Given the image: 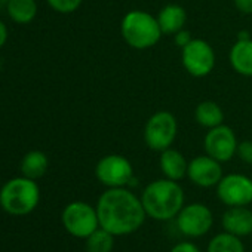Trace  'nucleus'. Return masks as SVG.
Masks as SVG:
<instances>
[{
    "label": "nucleus",
    "mask_w": 252,
    "mask_h": 252,
    "mask_svg": "<svg viewBox=\"0 0 252 252\" xmlns=\"http://www.w3.org/2000/svg\"><path fill=\"white\" fill-rule=\"evenodd\" d=\"M96 214L99 227L113 236L135 233L147 218L141 197L125 187L107 189L98 199Z\"/></svg>",
    "instance_id": "nucleus-1"
},
{
    "label": "nucleus",
    "mask_w": 252,
    "mask_h": 252,
    "mask_svg": "<svg viewBox=\"0 0 252 252\" xmlns=\"http://www.w3.org/2000/svg\"><path fill=\"white\" fill-rule=\"evenodd\" d=\"M147 217L158 221L175 218L184 206V190L178 181L168 178L152 181L141 194Z\"/></svg>",
    "instance_id": "nucleus-2"
},
{
    "label": "nucleus",
    "mask_w": 252,
    "mask_h": 252,
    "mask_svg": "<svg viewBox=\"0 0 252 252\" xmlns=\"http://www.w3.org/2000/svg\"><path fill=\"white\" fill-rule=\"evenodd\" d=\"M120 33L123 40L134 49H149L163 34L158 18L146 11H129L126 14L120 24Z\"/></svg>",
    "instance_id": "nucleus-3"
},
{
    "label": "nucleus",
    "mask_w": 252,
    "mask_h": 252,
    "mask_svg": "<svg viewBox=\"0 0 252 252\" xmlns=\"http://www.w3.org/2000/svg\"><path fill=\"white\" fill-rule=\"evenodd\" d=\"M40 190L34 180L27 177L14 178L6 183L0 191V205L12 215H27L37 206Z\"/></svg>",
    "instance_id": "nucleus-4"
},
{
    "label": "nucleus",
    "mask_w": 252,
    "mask_h": 252,
    "mask_svg": "<svg viewBox=\"0 0 252 252\" xmlns=\"http://www.w3.org/2000/svg\"><path fill=\"white\" fill-rule=\"evenodd\" d=\"M178 132V122L169 111H156L144 126V141L153 152H163L169 149Z\"/></svg>",
    "instance_id": "nucleus-5"
},
{
    "label": "nucleus",
    "mask_w": 252,
    "mask_h": 252,
    "mask_svg": "<svg viewBox=\"0 0 252 252\" xmlns=\"http://www.w3.org/2000/svg\"><path fill=\"white\" fill-rule=\"evenodd\" d=\"M61 221L65 230L79 239H86L99 227L96 208L85 202L68 203L63 211Z\"/></svg>",
    "instance_id": "nucleus-6"
},
{
    "label": "nucleus",
    "mask_w": 252,
    "mask_h": 252,
    "mask_svg": "<svg viewBox=\"0 0 252 252\" xmlns=\"http://www.w3.org/2000/svg\"><path fill=\"white\" fill-rule=\"evenodd\" d=\"M95 175L107 189L126 187L134 180L132 163L120 155H108L99 159L95 166Z\"/></svg>",
    "instance_id": "nucleus-7"
},
{
    "label": "nucleus",
    "mask_w": 252,
    "mask_h": 252,
    "mask_svg": "<svg viewBox=\"0 0 252 252\" xmlns=\"http://www.w3.org/2000/svg\"><path fill=\"white\" fill-rule=\"evenodd\" d=\"M175 221L178 230L184 236L196 239L209 233L214 225V215L206 205L196 202L184 205L180 214L175 217Z\"/></svg>",
    "instance_id": "nucleus-8"
},
{
    "label": "nucleus",
    "mask_w": 252,
    "mask_h": 252,
    "mask_svg": "<svg viewBox=\"0 0 252 252\" xmlns=\"http://www.w3.org/2000/svg\"><path fill=\"white\" fill-rule=\"evenodd\" d=\"M181 61L189 74L193 77H205L215 67V52L208 42L193 39L181 49Z\"/></svg>",
    "instance_id": "nucleus-9"
},
{
    "label": "nucleus",
    "mask_w": 252,
    "mask_h": 252,
    "mask_svg": "<svg viewBox=\"0 0 252 252\" xmlns=\"http://www.w3.org/2000/svg\"><path fill=\"white\" fill-rule=\"evenodd\" d=\"M217 194L228 208L248 206L252 203V180L242 174L222 175L217 184Z\"/></svg>",
    "instance_id": "nucleus-10"
},
{
    "label": "nucleus",
    "mask_w": 252,
    "mask_h": 252,
    "mask_svg": "<svg viewBox=\"0 0 252 252\" xmlns=\"http://www.w3.org/2000/svg\"><path fill=\"white\" fill-rule=\"evenodd\" d=\"M205 152L208 156L214 158L218 162H228L237 152V138L234 131L230 126L220 125L215 128H211L203 140Z\"/></svg>",
    "instance_id": "nucleus-11"
},
{
    "label": "nucleus",
    "mask_w": 252,
    "mask_h": 252,
    "mask_svg": "<svg viewBox=\"0 0 252 252\" xmlns=\"http://www.w3.org/2000/svg\"><path fill=\"white\" fill-rule=\"evenodd\" d=\"M187 177L197 187H203V189L215 187L222 178L221 162L215 160L208 155L197 156L189 162Z\"/></svg>",
    "instance_id": "nucleus-12"
},
{
    "label": "nucleus",
    "mask_w": 252,
    "mask_h": 252,
    "mask_svg": "<svg viewBox=\"0 0 252 252\" xmlns=\"http://www.w3.org/2000/svg\"><path fill=\"white\" fill-rule=\"evenodd\" d=\"M224 231L231 233L237 237L252 234V211L248 206H231L221 218Z\"/></svg>",
    "instance_id": "nucleus-13"
},
{
    "label": "nucleus",
    "mask_w": 252,
    "mask_h": 252,
    "mask_svg": "<svg viewBox=\"0 0 252 252\" xmlns=\"http://www.w3.org/2000/svg\"><path fill=\"white\" fill-rule=\"evenodd\" d=\"M160 169L165 175V178L172 180V181H180L184 177H187V169H189V162L175 149H166L160 152Z\"/></svg>",
    "instance_id": "nucleus-14"
},
{
    "label": "nucleus",
    "mask_w": 252,
    "mask_h": 252,
    "mask_svg": "<svg viewBox=\"0 0 252 252\" xmlns=\"http://www.w3.org/2000/svg\"><path fill=\"white\" fill-rule=\"evenodd\" d=\"M230 64L240 76L252 77V39H237L230 49Z\"/></svg>",
    "instance_id": "nucleus-15"
},
{
    "label": "nucleus",
    "mask_w": 252,
    "mask_h": 252,
    "mask_svg": "<svg viewBox=\"0 0 252 252\" xmlns=\"http://www.w3.org/2000/svg\"><path fill=\"white\" fill-rule=\"evenodd\" d=\"M187 12L180 5H166L158 14V23L163 34H175L184 29Z\"/></svg>",
    "instance_id": "nucleus-16"
},
{
    "label": "nucleus",
    "mask_w": 252,
    "mask_h": 252,
    "mask_svg": "<svg viewBox=\"0 0 252 252\" xmlns=\"http://www.w3.org/2000/svg\"><path fill=\"white\" fill-rule=\"evenodd\" d=\"M194 117L200 126L211 129V128H215V126L222 125L224 111L214 101H202L200 104H197V107L194 110Z\"/></svg>",
    "instance_id": "nucleus-17"
},
{
    "label": "nucleus",
    "mask_w": 252,
    "mask_h": 252,
    "mask_svg": "<svg viewBox=\"0 0 252 252\" xmlns=\"http://www.w3.org/2000/svg\"><path fill=\"white\" fill-rule=\"evenodd\" d=\"M48 166H49V162H48L46 155L43 152L33 150L24 156L21 162V172L24 174V177L30 180H37L46 174Z\"/></svg>",
    "instance_id": "nucleus-18"
},
{
    "label": "nucleus",
    "mask_w": 252,
    "mask_h": 252,
    "mask_svg": "<svg viewBox=\"0 0 252 252\" xmlns=\"http://www.w3.org/2000/svg\"><path fill=\"white\" fill-rule=\"evenodd\" d=\"M8 14L18 24H27L37 14L36 0H8Z\"/></svg>",
    "instance_id": "nucleus-19"
},
{
    "label": "nucleus",
    "mask_w": 252,
    "mask_h": 252,
    "mask_svg": "<svg viewBox=\"0 0 252 252\" xmlns=\"http://www.w3.org/2000/svg\"><path fill=\"white\" fill-rule=\"evenodd\" d=\"M206 252H245V246L240 237L224 231L215 234L209 240Z\"/></svg>",
    "instance_id": "nucleus-20"
},
{
    "label": "nucleus",
    "mask_w": 252,
    "mask_h": 252,
    "mask_svg": "<svg viewBox=\"0 0 252 252\" xmlns=\"http://www.w3.org/2000/svg\"><path fill=\"white\" fill-rule=\"evenodd\" d=\"M114 237L116 236L102 227H98L86 237V252H111L114 246Z\"/></svg>",
    "instance_id": "nucleus-21"
},
{
    "label": "nucleus",
    "mask_w": 252,
    "mask_h": 252,
    "mask_svg": "<svg viewBox=\"0 0 252 252\" xmlns=\"http://www.w3.org/2000/svg\"><path fill=\"white\" fill-rule=\"evenodd\" d=\"M48 3L60 14H70L82 5V0H48Z\"/></svg>",
    "instance_id": "nucleus-22"
},
{
    "label": "nucleus",
    "mask_w": 252,
    "mask_h": 252,
    "mask_svg": "<svg viewBox=\"0 0 252 252\" xmlns=\"http://www.w3.org/2000/svg\"><path fill=\"white\" fill-rule=\"evenodd\" d=\"M236 155L240 158V160H243L248 165H252V141L246 140L239 143L237 146V152Z\"/></svg>",
    "instance_id": "nucleus-23"
},
{
    "label": "nucleus",
    "mask_w": 252,
    "mask_h": 252,
    "mask_svg": "<svg viewBox=\"0 0 252 252\" xmlns=\"http://www.w3.org/2000/svg\"><path fill=\"white\" fill-rule=\"evenodd\" d=\"M175 37H174V42H175V45L177 46H180L181 49L184 48V46H187L191 40H193V37H191V34H190V32H187V30H180L178 33H175L174 34Z\"/></svg>",
    "instance_id": "nucleus-24"
},
{
    "label": "nucleus",
    "mask_w": 252,
    "mask_h": 252,
    "mask_svg": "<svg viewBox=\"0 0 252 252\" xmlns=\"http://www.w3.org/2000/svg\"><path fill=\"white\" fill-rule=\"evenodd\" d=\"M171 252H202V251L191 242H180L171 249Z\"/></svg>",
    "instance_id": "nucleus-25"
},
{
    "label": "nucleus",
    "mask_w": 252,
    "mask_h": 252,
    "mask_svg": "<svg viewBox=\"0 0 252 252\" xmlns=\"http://www.w3.org/2000/svg\"><path fill=\"white\" fill-rule=\"evenodd\" d=\"M233 2L239 12H242L245 15L252 14V0H233Z\"/></svg>",
    "instance_id": "nucleus-26"
},
{
    "label": "nucleus",
    "mask_w": 252,
    "mask_h": 252,
    "mask_svg": "<svg viewBox=\"0 0 252 252\" xmlns=\"http://www.w3.org/2000/svg\"><path fill=\"white\" fill-rule=\"evenodd\" d=\"M6 39H8V30H6V26L0 21V48H2L5 43H6Z\"/></svg>",
    "instance_id": "nucleus-27"
}]
</instances>
